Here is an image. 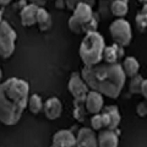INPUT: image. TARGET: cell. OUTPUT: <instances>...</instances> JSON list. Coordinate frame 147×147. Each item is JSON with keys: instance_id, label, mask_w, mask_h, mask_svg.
I'll return each instance as SVG.
<instances>
[{"instance_id": "1", "label": "cell", "mask_w": 147, "mask_h": 147, "mask_svg": "<svg viewBox=\"0 0 147 147\" xmlns=\"http://www.w3.org/2000/svg\"><path fill=\"white\" fill-rule=\"evenodd\" d=\"M81 76L92 91H97L104 97L115 99L121 93L126 81L123 66L118 63H98L84 66Z\"/></svg>"}, {"instance_id": "2", "label": "cell", "mask_w": 147, "mask_h": 147, "mask_svg": "<svg viewBox=\"0 0 147 147\" xmlns=\"http://www.w3.org/2000/svg\"><path fill=\"white\" fill-rule=\"evenodd\" d=\"M28 82L10 77L0 85V123L4 125H15L22 117L28 103Z\"/></svg>"}, {"instance_id": "3", "label": "cell", "mask_w": 147, "mask_h": 147, "mask_svg": "<svg viewBox=\"0 0 147 147\" xmlns=\"http://www.w3.org/2000/svg\"><path fill=\"white\" fill-rule=\"evenodd\" d=\"M105 48L103 36L97 31L87 32L81 40L79 54L84 66L96 65L103 60V50Z\"/></svg>"}, {"instance_id": "4", "label": "cell", "mask_w": 147, "mask_h": 147, "mask_svg": "<svg viewBox=\"0 0 147 147\" xmlns=\"http://www.w3.org/2000/svg\"><path fill=\"white\" fill-rule=\"evenodd\" d=\"M16 31L7 21L0 22V58L7 59L15 52Z\"/></svg>"}, {"instance_id": "5", "label": "cell", "mask_w": 147, "mask_h": 147, "mask_svg": "<svg viewBox=\"0 0 147 147\" xmlns=\"http://www.w3.org/2000/svg\"><path fill=\"white\" fill-rule=\"evenodd\" d=\"M109 32L113 40L119 45H129L132 39V31L130 24L123 17L112 22L109 26Z\"/></svg>"}, {"instance_id": "6", "label": "cell", "mask_w": 147, "mask_h": 147, "mask_svg": "<svg viewBox=\"0 0 147 147\" xmlns=\"http://www.w3.org/2000/svg\"><path fill=\"white\" fill-rule=\"evenodd\" d=\"M67 88L69 92L71 93V96L75 99V102H80V103H85L86 96L90 92V87L87 86L85 80L82 79L81 74L79 72H74L70 80L67 84Z\"/></svg>"}, {"instance_id": "7", "label": "cell", "mask_w": 147, "mask_h": 147, "mask_svg": "<svg viewBox=\"0 0 147 147\" xmlns=\"http://www.w3.org/2000/svg\"><path fill=\"white\" fill-rule=\"evenodd\" d=\"M104 96L97 91H90L85 99L86 110L91 114H97L104 107Z\"/></svg>"}, {"instance_id": "8", "label": "cell", "mask_w": 147, "mask_h": 147, "mask_svg": "<svg viewBox=\"0 0 147 147\" xmlns=\"http://www.w3.org/2000/svg\"><path fill=\"white\" fill-rule=\"evenodd\" d=\"M76 146L79 147H96L98 146L97 136L93 132V129L82 127L77 132L76 136Z\"/></svg>"}, {"instance_id": "9", "label": "cell", "mask_w": 147, "mask_h": 147, "mask_svg": "<svg viewBox=\"0 0 147 147\" xmlns=\"http://www.w3.org/2000/svg\"><path fill=\"white\" fill-rule=\"evenodd\" d=\"M43 110L44 114L49 120H55L61 115L63 113V104L60 99L57 97H50L44 102L43 104Z\"/></svg>"}, {"instance_id": "10", "label": "cell", "mask_w": 147, "mask_h": 147, "mask_svg": "<svg viewBox=\"0 0 147 147\" xmlns=\"http://www.w3.org/2000/svg\"><path fill=\"white\" fill-rule=\"evenodd\" d=\"M52 145L55 147H72L76 146V136L70 130H59L54 134Z\"/></svg>"}, {"instance_id": "11", "label": "cell", "mask_w": 147, "mask_h": 147, "mask_svg": "<svg viewBox=\"0 0 147 147\" xmlns=\"http://www.w3.org/2000/svg\"><path fill=\"white\" fill-rule=\"evenodd\" d=\"M74 17L77 22L82 25V32H84V25L87 24L88 21L92 20L93 17V10H92V5L87 3H79L74 9Z\"/></svg>"}, {"instance_id": "12", "label": "cell", "mask_w": 147, "mask_h": 147, "mask_svg": "<svg viewBox=\"0 0 147 147\" xmlns=\"http://www.w3.org/2000/svg\"><path fill=\"white\" fill-rule=\"evenodd\" d=\"M38 7L36 4H28L26 5L20 12V17H21V24L24 26H33L37 24V11H38Z\"/></svg>"}, {"instance_id": "13", "label": "cell", "mask_w": 147, "mask_h": 147, "mask_svg": "<svg viewBox=\"0 0 147 147\" xmlns=\"http://www.w3.org/2000/svg\"><path fill=\"white\" fill-rule=\"evenodd\" d=\"M98 146L100 147H117L119 145V136L115 132V130H104L99 132L97 137Z\"/></svg>"}, {"instance_id": "14", "label": "cell", "mask_w": 147, "mask_h": 147, "mask_svg": "<svg viewBox=\"0 0 147 147\" xmlns=\"http://www.w3.org/2000/svg\"><path fill=\"white\" fill-rule=\"evenodd\" d=\"M123 70L125 72L126 77H132L135 76L137 72H139V69H140V64L139 61L136 60L134 57H127L124 59V63H123Z\"/></svg>"}, {"instance_id": "15", "label": "cell", "mask_w": 147, "mask_h": 147, "mask_svg": "<svg viewBox=\"0 0 147 147\" xmlns=\"http://www.w3.org/2000/svg\"><path fill=\"white\" fill-rule=\"evenodd\" d=\"M37 24L39 25V28L42 31L48 30L52 24V18H50L49 12L43 7H38L37 11Z\"/></svg>"}, {"instance_id": "16", "label": "cell", "mask_w": 147, "mask_h": 147, "mask_svg": "<svg viewBox=\"0 0 147 147\" xmlns=\"http://www.w3.org/2000/svg\"><path fill=\"white\" fill-rule=\"evenodd\" d=\"M110 11L114 16L117 17H124L129 11L127 3L125 0H114L110 5Z\"/></svg>"}, {"instance_id": "17", "label": "cell", "mask_w": 147, "mask_h": 147, "mask_svg": "<svg viewBox=\"0 0 147 147\" xmlns=\"http://www.w3.org/2000/svg\"><path fill=\"white\" fill-rule=\"evenodd\" d=\"M104 112H108L109 117H110V123L109 126L107 129H110V130H115L118 127L119 123H120V114H119V110L115 105H108V107L104 108Z\"/></svg>"}, {"instance_id": "18", "label": "cell", "mask_w": 147, "mask_h": 147, "mask_svg": "<svg viewBox=\"0 0 147 147\" xmlns=\"http://www.w3.org/2000/svg\"><path fill=\"white\" fill-rule=\"evenodd\" d=\"M27 107L30 108L31 113L33 114H38L40 110L43 109V100L39 97L38 94H32L28 97V103H27Z\"/></svg>"}, {"instance_id": "19", "label": "cell", "mask_w": 147, "mask_h": 147, "mask_svg": "<svg viewBox=\"0 0 147 147\" xmlns=\"http://www.w3.org/2000/svg\"><path fill=\"white\" fill-rule=\"evenodd\" d=\"M118 53H117V49L114 47V44L112 47H105L103 50V60L105 63H117L118 61Z\"/></svg>"}, {"instance_id": "20", "label": "cell", "mask_w": 147, "mask_h": 147, "mask_svg": "<svg viewBox=\"0 0 147 147\" xmlns=\"http://www.w3.org/2000/svg\"><path fill=\"white\" fill-rule=\"evenodd\" d=\"M144 79L136 74L135 76L131 77V82H130V92L131 93H136V94H141V85Z\"/></svg>"}, {"instance_id": "21", "label": "cell", "mask_w": 147, "mask_h": 147, "mask_svg": "<svg viewBox=\"0 0 147 147\" xmlns=\"http://www.w3.org/2000/svg\"><path fill=\"white\" fill-rule=\"evenodd\" d=\"M91 127L93 130H100L103 127V123H102V115L100 114H93V117L91 118Z\"/></svg>"}, {"instance_id": "22", "label": "cell", "mask_w": 147, "mask_h": 147, "mask_svg": "<svg viewBox=\"0 0 147 147\" xmlns=\"http://www.w3.org/2000/svg\"><path fill=\"white\" fill-rule=\"evenodd\" d=\"M69 27H70V30L74 32V33H81L82 32V25L80 22H77L74 16H71L69 18Z\"/></svg>"}, {"instance_id": "23", "label": "cell", "mask_w": 147, "mask_h": 147, "mask_svg": "<svg viewBox=\"0 0 147 147\" xmlns=\"http://www.w3.org/2000/svg\"><path fill=\"white\" fill-rule=\"evenodd\" d=\"M94 1L96 0H65V5L70 9V10H74L79 3H87V4H90V5H93Z\"/></svg>"}, {"instance_id": "24", "label": "cell", "mask_w": 147, "mask_h": 147, "mask_svg": "<svg viewBox=\"0 0 147 147\" xmlns=\"http://www.w3.org/2000/svg\"><path fill=\"white\" fill-rule=\"evenodd\" d=\"M136 24L140 27H142V28L147 27V12L141 11L139 15L136 16Z\"/></svg>"}, {"instance_id": "25", "label": "cell", "mask_w": 147, "mask_h": 147, "mask_svg": "<svg viewBox=\"0 0 147 147\" xmlns=\"http://www.w3.org/2000/svg\"><path fill=\"white\" fill-rule=\"evenodd\" d=\"M136 113H137V115H139V117H145V115H147V102L140 103L139 105H137Z\"/></svg>"}, {"instance_id": "26", "label": "cell", "mask_w": 147, "mask_h": 147, "mask_svg": "<svg viewBox=\"0 0 147 147\" xmlns=\"http://www.w3.org/2000/svg\"><path fill=\"white\" fill-rule=\"evenodd\" d=\"M102 115V123H103V127H108L109 126V123H110V117L108 112H104L103 114H100Z\"/></svg>"}, {"instance_id": "27", "label": "cell", "mask_w": 147, "mask_h": 147, "mask_svg": "<svg viewBox=\"0 0 147 147\" xmlns=\"http://www.w3.org/2000/svg\"><path fill=\"white\" fill-rule=\"evenodd\" d=\"M141 94L144 96L147 100V79L142 81V85H141Z\"/></svg>"}, {"instance_id": "28", "label": "cell", "mask_w": 147, "mask_h": 147, "mask_svg": "<svg viewBox=\"0 0 147 147\" xmlns=\"http://www.w3.org/2000/svg\"><path fill=\"white\" fill-rule=\"evenodd\" d=\"M32 4H36L37 6H40L42 4H44V0H32Z\"/></svg>"}, {"instance_id": "29", "label": "cell", "mask_w": 147, "mask_h": 147, "mask_svg": "<svg viewBox=\"0 0 147 147\" xmlns=\"http://www.w3.org/2000/svg\"><path fill=\"white\" fill-rule=\"evenodd\" d=\"M12 0H0V5H7V4H10Z\"/></svg>"}, {"instance_id": "30", "label": "cell", "mask_w": 147, "mask_h": 147, "mask_svg": "<svg viewBox=\"0 0 147 147\" xmlns=\"http://www.w3.org/2000/svg\"><path fill=\"white\" fill-rule=\"evenodd\" d=\"M61 1H64V0H58V5H57V7H59V9H63L64 6H65V5H64V3H61Z\"/></svg>"}, {"instance_id": "31", "label": "cell", "mask_w": 147, "mask_h": 147, "mask_svg": "<svg viewBox=\"0 0 147 147\" xmlns=\"http://www.w3.org/2000/svg\"><path fill=\"white\" fill-rule=\"evenodd\" d=\"M142 11L147 12V4H145V5H144V7H142Z\"/></svg>"}, {"instance_id": "32", "label": "cell", "mask_w": 147, "mask_h": 147, "mask_svg": "<svg viewBox=\"0 0 147 147\" xmlns=\"http://www.w3.org/2000/svg\"><path fill=\"white\" fill-rule=\"evenodd\" d=\"M140 3H144V4H147V0H140Z\"/></svg>"}, {"instance_id": "33", "label": "cell", "mask_w": 147, "mask_h": 147, "mask_svg": "<svg viewBox=\"0 0 147 147\" xmlns=\"http://www.w3.org/2000/svg\"><path fill=\"white\" fill-rule=\"evenodd\" d=\"M3 77V71H1V69H0V79Z\"/></svg>"}, {"instance_id": "34", "label": "cell", "mask_w": 147, "mask_h": 147, "mask_svg": "<svg viewBox=\"0 0 147 147\" xmlns=\"http://www.w3.org/2000/svg\"><path fill=\"white\" fill-rule=\"evenodd\" d=\"M3 20H1V11H0V22H1Z\"/></svg>"}, {"instance_id": "35", "label": "cell", "mask_w": 147, "mask_h": 147, "mask_svg": "<svg viewBox=\"0 0 147 147\" xmlns=\"http://www.w3.org/2000/svg\"><path fill=\"white\" fill-rule=\"evenodd\" d=\"M0 85H1V79H0Z\"/></svg>"}]
</instances>
